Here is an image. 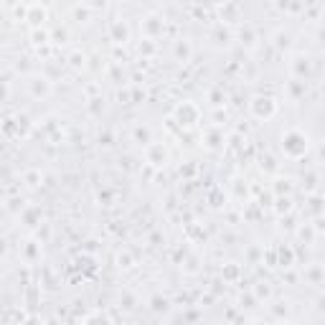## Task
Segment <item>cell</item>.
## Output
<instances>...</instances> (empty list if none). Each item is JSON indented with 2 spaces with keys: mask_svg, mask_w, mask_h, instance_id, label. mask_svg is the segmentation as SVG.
Here are the masks:
<instances>
[{
  "mask_svg": "<svg viewBox=\"0 0 325 325\" xmlns=\"http://www.w3.org/2000/svg\"><path fill=\"white\" fill-rule=\"evenodd\" d=\"M178 54H183V59L188 56V46L186 44H178Z\"/></svg>",
  "mask_w": 325,
  "mask_h": 325,
  "instance_id": "6da1fadb",
  "label": "cell"
}]
</instances>
